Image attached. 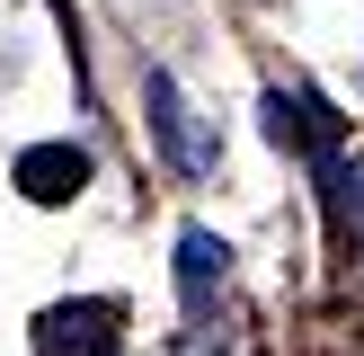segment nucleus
I'll use <instances>...</instances> for the list:
<instances>
[{"instance_id": "obj_1", "label": "nucleus", "mask_w": 364, "mask_h": 356, "mask_svg": "<svg viewBox=\"0 0 364 356\" xmlns=\"http://www.w3.org/2000/svg\"><path fill=\"white\" fill-rule=\"evenodd\" d=\"M18 187H27L36 205H63V196H80V187H89V152H71V142L18 152Z\"/></svg>"}, {"instance_id": "obj_2", "label": "nucleus", "mask_w": 364, "mask_h": 356, "mask_svg": "<svg viewBox=\"0 0 364 356\" xmlns=\"http://www.w3.org/2000/svg\"><path fill=\"white\" fill-rule=\"evenodd\" d=\"M45 356H116V303H71L45 320Z\"/></svg>"}, {"instance_id": "obj_3", "label": "nucleus", "mask_w": 364, "mask_h": 356, "mask_svg": "<svg viewBox=\"0 0 364 356\" xmlns=\"http://www.w3.org/2000/svg\"><path fill=\"white\" fill-rule=\"evenodd\" d=\"M151 107H160V142L178 152V169H213V142L196 134V116H187V98H178L169 71H151Z\"/></svg>"}, {"instance_id": "obj_4", "label": "nucleus", "mask_w": 364, "mask_h": 356, "mask_svg": "<svg viewBox=\"0 0 364 356\" xmlns=\"http://www.w3.org/2000/svg\"><path fill=\"white\" fill-rule=\"evenodd\" d=\"M178 276H187V285L223 276V241H213V231H187V241H178Z\"/></svg>"}]
</instances>
